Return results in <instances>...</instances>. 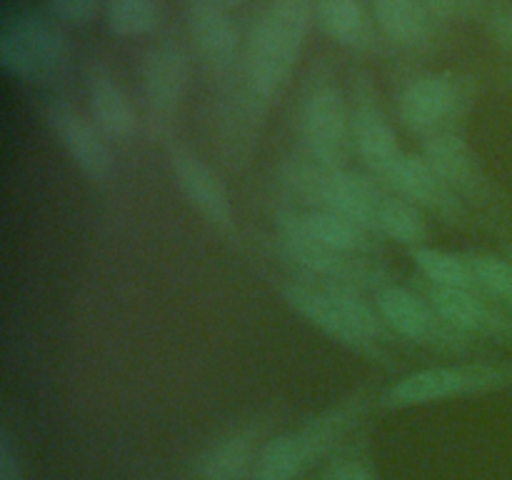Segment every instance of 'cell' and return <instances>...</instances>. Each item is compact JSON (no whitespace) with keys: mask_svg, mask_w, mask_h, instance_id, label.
<instances>
[{"mask_svg":"<svg viewBox=\"0 0 512 480\" xmlns=\"http://www.w3.org/2000/svg\"><path fill=\"white\" fill-rule=\"evenodd\" d=\"M303 138L310 158L323 165L343 168L345 148H348L350 113L343 93L333 83H323L308 93L300 113Z\"/></svg>","mask_w":512,"mask_h":480,"instance_id":"8","label":"cell"},{"mask_svg":"<svg viewBox=\"0 0 512 480\" xmlns=\"http://www.w3.org/2000/svg\"><path fill=\"white\" fill-rule=\"evenodd\" d=\"M385 183L393 190H398V195L413 200L420 208H428L433 213L443 215L445 220L463 218L460 195L430 168V163L423 155H405Z\"/></svg>","mask_w":512,"mask_h":480,"instance_id":"14","label":"cell"},{"mask_svg":"<svg viewBox=\"0 0 512 480\" xmlns=\"http://www.w3.org/2000/svg\"><path fill=\"white\" fill-rule=\"evenodd\" d=\"M168 160L180 193L193 205L195 213L220 230L233 228V203H230V195L218 173L200 155L188 148H180V145L170 148Z\"/></svg>","mask_w":512,"mask_h":480,"instance_id":"11","label":"cell"},{"mask_svg":"<svg viewBox=\"0 0 512 480\" xmlns=\"http://www.w3.org/2000/svg\"><path fill=\"white\" fill-rule=\"evenodd\" d=\"M188 30L200 58L213 68L223 70L233 65L240 38L228 8L213 0H195L188 8Z\"/></svg>","mask_w":512,"mask_h":480,"instance_id":"16","label":"cell"},{"mask_svg":"<svg viewBox=\"0 0 512 480\" xmlns=\"http://www.w3.org/2000/svg\"><path fill=\"white\" fill-rule=\"evenodd\" d=\"M470 95H473V88L468 80L458 75H420L400 95V118L413 133L430 138L435 133H443V125L450 123L468 105Z\"/></svg>","mask_w":512,"mask_h":480,"instance_id":"7","label":"cell"},{"mask_svg":"<svg viewBox=\"0 0 512 480\" xmlns=\"http://www.w3.org/2000/svg\"><path fill=\"white\" fill-rule=\"evenodd\" d=\"M423 5L433 20L453 23V20H463L473 13L475 0H423Z\"/></svg>","mask_w":512,"mask_h":480,"instance_id":"29","label":"cell"},{"mask_svg":"<svg viewBox=\"0 0 512 480\" xmlns=\"http://www.w3.org/2000/svg\"><path fill=\"white\" fill-rule=\"evenodd\" d=\"M378 233L385 238H393L403 245H423L425 233V218L420 213L418 205L413 200L403 198V195H385L383 205H380L378 215Z\"/></svg>","mask_w":512,"mask_h":480,"instance_id":"23","label":"cell"},{"mask_svg":"<svg viewBox=\"0 0 512 480\" xmlns=\"http://www.w3.org/2000/svg\"><path fill=\"white\" fill-rule=\"evenodd\" d=\"M48 8L53 20L73 28H83L98 20L103 0H48Z\"/></svg>","mask_w":512,"mask_h":480,"instance_id":"27","label":"cell"},{"mask_svg":"<svg viewBox=\"0 0 512 480\" xmlns=\"http://www.w3.org/2000/svg\"><path fill=\"white\" fill-rule=\"evenodd\" d=\"M488 28L495 43L512 55V3L495 5L493 13L488 15Z\"/></svg>","mask_w":512,"mask_h":480,"instance_id":"28","label":"cell"},{"mask_svg":"<svg viewBox=\"0 0 512 480\" xmlns=\"http://www.w3.org/2000/svg\"><path fill=\"white\" fill-rule=\"evenodd\" d=\"M375 305L390 333L400 338L433 345L440 350H453V353H465L470 348L468 335L445 323L418 290L403 288V285H380Z\"/></svg>","mask_w":512,"mask_h":480,"instance_id":"4","label":"cell"},{"mask_svg":"<svg viewBox=\"0 0 512 480\" xmlns=\"http://www.w3.org/2000/svg\"><path fill=\"white\" fill-rule=\"evenodd\" d=\"M148 128L155 138H163L173 125L175 113L188 88V58L175 43H160L150 48L140 68Z\"/></svg>","mask_w":512,"mask_h":480,"instance_id":"6","label":"cell"},{"mask_svg":"<svg viewBox=\"0 0 512 480\" xmlns=\"http://www.w3.org/2000/svg\"><path fill=\"white\" fill-rule=\"evenodd\" d=\"M315 18L335 43L348 48L368 45L370 25L360 0H315Z\"/></svg>","mask_w":512,"mask_h":480,"instance_id":"20","label":"cell"},{"mask_svg":"<svg viewBox=\"0 0 512 480\" xmlns=\"http://www.w3.org/2000/svg\"><path fill=\"white\" fill-rule=\"evenodd\" d=\"M313 13L315 0H270L245 48V78L255 98H273L288 83Z\"/></svg>","mask_w":512,"mask_h":480,"instance_id":"1","label":"cell"},{"mask_svg":"<svg viewBox=\"0 0 512 480\" xmlns=\"http://www.w3.org/2000/svg\"><path fill=\"white\" fill-rule=\"evenodd\" d=\"M65 60L68 40L50 20L18 13L0 28V68L10 78L38 83L58 73Z\"/></svg>","mask_w":512,"mask_h":480,"instance_id":"3","label":"cell"},{"mask_svg":"<svg viewBox=\"0 0 512 480\" xmlns=\"http://www.w3.org/2000/svg\"><path fill=\"white\" fill-rule=\"evenodd\" d=\"M308 450L295 433L275 435L260 445L258 460H255L253 480H295L310 468Z\"/></svg>","mask_w":512,"mask_h":480,"instance_id":"19","label":"cell"},{"mask_svg":"<svg viewBox=\"0 0 512 480\" xmlns=\"http://www.w3.org/2000/svg\"><path fill=\"white\" fill-rule=\"evenodd\" d=\"M260 443L253 428H238L220 435L200 453L195 463L198 480H253Z\"/></svg>","mask_w":512,"mask_h":480,"instance_id":"17","label":"cell"},{"mask_svg":"<svg viewBox=\"0 0 512 480\" xmlns=\"http://www.w3.org/2000/svg\"><path fill=\"white\" fill-rule=\"evenodd\" d=\"M158 0H105V23L118 38H143L158 25Z\"/></svg>","mask_w":512,"mask_h":480,"instance_id":"25","label":"cell"},{"mask_svg":"<svg viewBox=\"0 0 512 480\" xmlns=\"http://www.w3.org/2000/svg\"><path fill=\"white\" fill-rule=\"evenodd\" d=\"M308 228L313 230L315 238L323 240L328 248L338 250V253L345 255H358L370 250V238L373 233H368L365 228H360L358 223H353L350 218L345 215L335 213V210H323V208H315L310 213L303 215Z\"/></svg>","mask_w":512,"mask_h":480,"instance_id":"22","label":"cell"},{"mask_svg":"<svg viewBox=\"0 0 512 480\" xmlns=\"http://www.w3.org/2000/svg\"><path fill=\"white\" fill-rule=\"evenodd\" d=\"M0 480H23V463L8 433L0 438Z\"/></svg>","mask_w":512,"mask_h":480,"instance_id":"31","label":"cell"},{"mask_svg":"<svg viewBox=\"0 0 512 480\" xmlns=\"http://www.w3.org/2000/svg\"><path fill=\"white\" fill-rule=\"evenodd\" d=\"M278 238L290 260H295L315 278H323L325 283H345L358 288L360 283H373L378 278L370 263L353 260V255L338 253L320 238H315L300 213L285 210L278 215Z\"/></svg>","mask_w":512,"mask_h":480,"instance_id":"5","label":"cell"},{"mask_svg":"<svg viewBox=\"0 0 512 480\" xmlns=\"http://www.w3.org/2000/svg\"><path fill=\"white\" fill-rule=\"evenodd\" d=\"M213 3L223 5V8H235V5H243L245 0H213Z\"/></svg>","mask_w":512,"mask_h":480,"instance_id":"32","label":"cell"},{"mask_svg":"<svg viewBox=\"0 0 512 480\" xmlns=\"http://www.w3.org/2000/svg\"><path fill=\"white\" fill-rule=\"evenodd\" d=\"M413 260L418 265L423 280L435 285H448V288H473V270H470L468 255L450 253V250L428 248V245H418L413 250Z\"/></svg>","mask_w":512,"mask_h":480,"instance_id":"24","label":"cell"},{"mask_svg":"<svg viewBox=\"0 0 512 480\" xmlns=\"http://www.w3.org/2000/svg\"><path fill=\"white\" fill-rule=\"evenodd\" d=\"M45 118L80 173L93 183H105L113 170V158H110V148L98 125L80 115L68 100L60 98L50 100L45 108Z\"/></svg>","mask_w":512,"mask_h":480,"instance_id":"10","label":"cell"},{"mask_svg":"<svg viewBox=\"0 0 512 480\" xmlns=\"http://www.w3.org/2000/svg\"><path fill=\"white\" fill-rule=\"evenodd\" d=\"M350 130H353V140L358 145L360 158L365 160V165L378 178L388 180L393 170L400 165V160L405 158V153L400 148L395 128L388 123V118L375 105L373 98L360 95L353 113H350Z\"/></svg>","mask_w":512,"mask_h":480,"instance_id":"12","label":"cell"},{"mask_svg":"<svg viewBox=\"0 0 512 480\" xmlns=\"http://www.w3.org/2000/svg\"><path fill=\"white\" fill-rule=\"evenodd\" d=\"M505 258H508L512 263V245H508V253H505Z\"/></svg>","mask_w":512,"mask_h":480,"instance_id":"33","label":"cell"},{"mask_svg":"<svg viewBox=\"0 0 512 480\" xmlns=\"http://www.w3.org/2000/svg\"><path fill=\"white\" fill-rule=\"evenodd\" d=\"M323 480H375V475L363 460L345 458L330 465V468L325 470Z\"/></svg>","mask_w":512,"mask_h":480,"instance_id":"30","label":"cell"},{"mask_svg":"<svg viewBox=\"0 0 512 480\" xmlns=\"http://www.w3.org/2000/svg\"><path fill=\"white\" fill-rule=\"evenodd\" d=\"M423 158L458 195L463 193L468 198H478L485 193L483 170L463 135L453 133V130L430 135L425 138Z\"/></svg>","mask_w":512,"mask_h":480,"instance_id":"15","label":"cell"},{"mask_svg":"<svg viewBox=\"0 0 512 480\" xmlns=\"http://www.w3.org/2000/svg\"><path fill=\"white\" fill-rule=\"evenodd\" d=\"M475 290L512 310V263L495 253H468Z\"/></svg>","mask_w":512,"mask_h":480,"instance_id":"26","label":"cell"},{"mask_svg":"<svg viewBox=\"0 0 512 480\" xmlns=\"http://www.w3.org/2000/svg\"><path fill=\"white\" fill-rule=\"evenodd\" d=\"M373 3L375 20L393 43L415 48L430 38L433 18L425 10L423 0H373Z\"/></svg>","mask_w":512,"mask_h":480,"instance_id":"18","label":"cell"},{"mask_svg":"<svg viewBox=\"0 0 512 480\" xmlns=\"http://www.w3.org/2000/svg\"><path fill=\"white\" fill-rule=\"evenodd\" d=\"M88 105L90 120L98 125L105 138L125 143L138 133L140 120L133 100L103 65H93L88 70Z\"/></svg>","mask_w":512,"mask_h":480,"instance_id":"13","label":"cell"},{"mask_svg":"<svg viewBox=\"0 0 512 480\" xmlns=\"http://www.w3.org/2000/svg\"><path fill=\"white\" fill-rule=\"evenodd\" d=\"M512 385V365L463 363L425 368L405 375L385 393L388 408H418V405L443 403L460 395L490 393Z\"/></svg>","mask_w":512,"mask_h":480,"instance_id":"2","label":"cell"},{"mask_svg":"<svg viewBox=\"0 0 512 480\" xmlns=\"http://www.w3.org/2000/svg\"><path fill=\"white\" fill-rule=\"evenodd\" d=\"M360 413H363V403L348 400V403L335 405V408L325 410L323 415L310 420L308 425H303V428L298 430V435L300 440H303L305 450H308L310 463L325 458V455L338 445V440L348 433V428L358 420Z\"/></svg>","mask_w":512,"mask_h":480,"instance_id":"21","label":"cell"},{"mask_svg":"<svg viewBox=\"0 0 512 480\" xmlns=\"http://www.w3.org/2000/svg\"><path fill=\"white\" fill-rule=\"evenodd\" d=\"M283 298L300 318L308 320L313 328H318L320 333H325L328 338H333L335 343H340L343 348H348L350 353L363 355V358L383 360V345L370 343L368 338L355 330V325L350 323V318L345 315V310L340 308L338 300L328 293L325 285H313V283H288L283 288Z\"/></svg>","mask_w":512,"mask_h":480,"instance_id":"9","label":"cell"}]
</instances>
